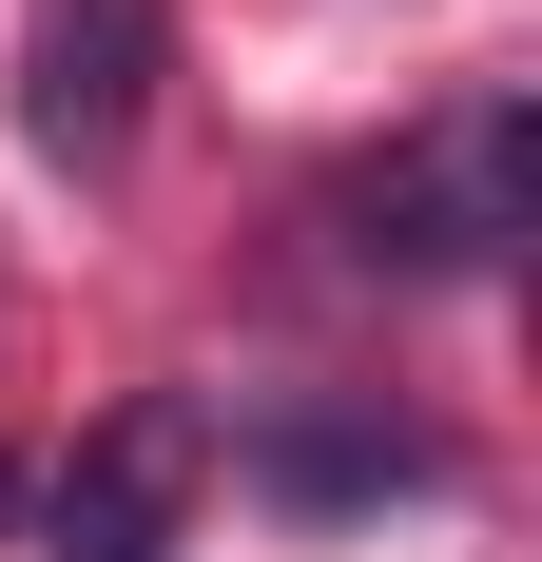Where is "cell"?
Segmentation results:
<instances>
[{
  "instance_id": "cell-2",
  "label": "cell",
  "mask_w": 542,
  "mask_h": 562,
  "mask_svg": "<svg viewBox=\"0 0 542 562\" xmlns=\"http://www.w3.org/2000/svg\"><path fill=\"white\" fill-rule=\"evenodd\" d=\"M156 78H174V0H20V156L39 175H136L156 136Z\"/></svg>"
},
{
  "instance_id": "cell-1",
  "label": "cell",
  "mask_w": 542,
  "mask_h": 562,
  "mask_svg": "<svg viewBox=\"0 0 542 562\" xmlns=\"http://www.w3.org/2000/svg\"><path fill=\"white\" fill-rule=\"evenodd\" d=\"M523 233H542V98L523 78H465L445 116H407L387 156L329 175V252L387 291H485V272H523Z\"/></svg>"
},
{
  "instance_id": "cell-4",
  "label": "cell",
  "mask_w": 542,
  "mask_h": 562,
  "mask_svg": "<svg viewBox=\"0 0 542 562\" xmlns=\"http://www.w3.org/2000/svg\"><path fill=\"white\" fill-rule=\"evenodd\" d=\"M194 485H214V407H194V389H136L98 447L58 465L39 562H174V505H194Z\"/></svg>"
},
{
  "instance_id": "cell-3",
  "label": "cell",
  "mask_w": 542,
  "mask_h": 562,
  "mask_svg": "<svg viewBox=\"0 0 542 562\" xmlns=\"http://www.w3.org/2000/svg\"><path fill=\"white\" fill-rule=\"evenodd\" d=\"M214 465L252 485V505H291V524H349V505H427V485H445V427L291 389V407H233V427H214Z\"/></svg>"
}]
</instances>
